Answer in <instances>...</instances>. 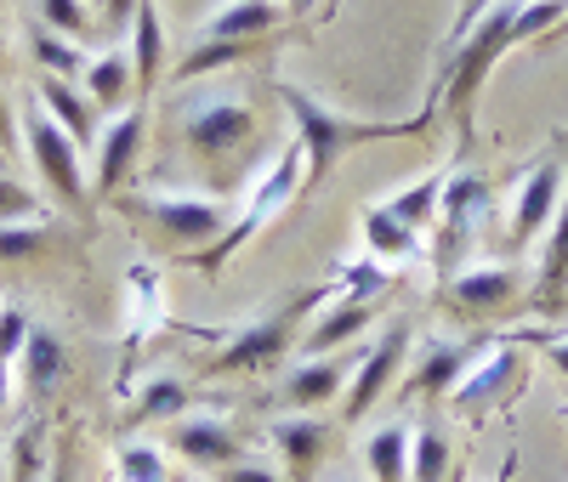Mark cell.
<instances>
[{
	"label": "cell",
	"instance_id": "1",
	"mask_svg": "<svg viewBox=\"0 0 568 482\" xmlns=\"http://www.w3.org/2000/svg\"><path fill=\"white\" fill-rule=\"evenodd\" d=\"M273 96L284 103V114L296 120V142H302V193H318L324 176L336 171L347 154L369 148V142H387V136H420L433 125V103L409 120H358V114H336L329 103L302 85V80H273Z\"/></svg>",
	"mask_w": 568,
	"mask_h": 482
},
{
	"label": "cell",
	"instance_id": "2",
	"mask_svg": "<svg viewBox=\"0 0 568 482\" xmlns=\"http://www.w3.org/2000/svg\"><path fill=\"white\" fill-rule=\"evenodd\" d=\"M182 142H187V154H194V165L205 171V182L216 193H233L251 176L262 120L251 109V96H240V91H200L194 103L182 109Z\"/></svg>",
	"mask_w": 568,
	"mask_h": 482
},
{
	"label": "cell",
	"instance_id": "3",
	"mask_svg": "<svg viewBox=\"0 0 568 482\" xmlns=\"http://www.w3.org/2000/svg\"><path fill=\"white\" fill-rule=\"evenodd\" d=\"M114 211L149 238V245H160L165 256L187 261V256H200L211 250L216 238L227 233V205L222 199H194V193H120Z\"/></svg>",
	"mask_w": 568,
	"mask_h": 482
},
{
	"label": "cell",
	"instance_id": "4",
	"mask_svg": "<svg viewBox=\"0 0 568 482\" xmlns=\"http://www.w3.org/2000/svg\"><path fill=\"white\" fill-rule=\"evenodd\" d=\"M336 296H342V284L329 278V284H318V289H302V296H284L278 307L256 312L245 329L227 335V347L205 363V375H211V380H222V375H262V369L284 363V358H291V347H296L302 318L318 312V307H329Z\"/></svg>",
	"mask_w": 568,
	"mask_h": 482
},
{
	"label": "cell",
	"instance_id": "5",
	"mask_svg": "<svg viewBox=\"0 0 568 482\" xmlns=\"http://www.w3.org/2000/svg\"><path fill=\"white\" fill-rule=\"evenodd\" d=\"M291 199H302V142L291 136V142H284V148L267 160V171L251 182V193H245V205H240V216H233L227 222V233L216 238V245L211 250H200V256H187V267H194V273H205V278H222V267L233 261V256H240L245 245H251V238L284 211V205H291Z\"/></svg>",
	"mask_w": 568,
	"mask_h": 482
},
{
	"label": "cell",
	"instance_id": "6",
	"mask_svg": "<svg viewBox=\"0 0 568 482\" xmlns=\"http://www.w3.org/2000/svg\"><path fill=\"white\" fill-rule=\"evenodd\" d=\"M484 216H489V176L484 171H449L444 182V199H438V216H433V267L444 278H455L466 267V256L478 250V233H484Z\"/></svg>",
	"mask_w": 568,
	"mask_h": 482
},
{
	"label": "cell",
	"instance_id": "7",
	"mask_svg": "<svg viewBox=\"0 0 568 482\" xmlns=\"http://www.w3.org/2000/svg\"><path fill=\"white\" fill-rule=\"evenodd\" d=\"M517 301H529V278L506 261H471L438 289V307L455 318H500Z\"/></svg>",
	"mask_w": 568,
	"mask_h": 482
},
{
	"label": "cell",
	"instance_id": "8",
	"mask_svg": "<svg viewBox=\"0 0 568 482\" xmlns=\"http://www.w3.org/2000/svg\"><path fill=\"white\" fill-rule=\"evenodd\" d=\"M29 154H34V171H40V182L52 187V199H63L69 211H85V199H91V182H85V171H80V148L69 142V131L45 114L40 103L29 109Z\"/></svg>",
	"mask_w": 568,
	"mask_h": 482
},
{
	"label": "cell",
	"instance_id": "9",
	"mask_svg": "<svg viewBox=\"0 0 568 482\" xmlns=\"http://www.w3.org/2000/svg\"><path fill=\"white\" fill-rule=\"evenodd\" d=\"M524 386H529V369H524V358H517L511 347H500V352H478V363H471V369L460 375V386L449 392V409H455L460 420L478 425L489 409H500L506 398H517Z\"/></svg>",
	"mask_w": 568,
	"mask_h": 482
},
{
	"label": "cell",
	"instance_id": "10",
	"mask_svg": "<svg viewBox=\"0 0 568 482\" xmlns=\"http://www.w3.org/2000/svg\"><path fill=\"white\" fill-rule=\"evenodd\" d=\"M142 131H149V103H136L125 114H114L98 136V171H91V199L114 205L120 193L131 187V165L142 154Z\"/></svg>",
	"mask_w": 568,
	"mask_h": 482
},
{
	"label": "cell",
	"instance_id": "11",
	"mask_svg": "<svg viewBox=\"0 0 568 482\" xmlns=\"http://www.w3.org/2000/svg\"><path fill=\"white\" fill-rule=\"evenodd\" d=\"M409 324H387V335L375 341L364 358H358V375H353V392H347V403H342V425H353V420H364L375 403L387 398V386L404 375V363H409Z\"/></svg>",
	"mask_w": 568,
	"mask_h": 482
},
{
	"label": "cell",
	"instance_id": "12",
	"mask_svg": "<svg viewBox=\"0 0 568 482\" xmlns=\"http://www.w3.org/2000/svg\"><path fill=\"white\" fill-rule=\"evenodd\" d=\"M562 187H568V171H562V160H540L529 176H524V187H517V199H511V245H535L540 233H551V222H557V211H562Z\"/></svg>",
	"mask_w": 568,
	"mask_h": 482
},
{
	"label": "cell",
	"instance_id": "13",
	"mask_svg": "<svg viewBox=\"0 0 568 482\" xmlns=\"http://www.w3.org/2000/svg\"><path fill=\"white\" fill-rule=\"evenodd\" d=\"M165 449L182 454L187 465H205V471L245 465V438H240V425H227V420H216V414L176 420V425L165 431Z\"/></svg>",
	"mask_w": 568,
	"mask_h": 482
},
{
	"label": "cell",
	"instance_id": "14",
	"mask_svg": "<svg viewBox=\"0 0 568 482\" xmlns=\"http://www.w3.org/2000/svg\"><path fill=\"white\" fill-rule=\"evenodd\" d=\"M273 449L284 460V476L291 482H313L329 460V449H336V420L324 414H284L273 425Z\"/></svg>",
	"mask_w": 568,
	"mask_h": 482
},
{
	"label": "cell",
	"instance_id": "15",
	"mask_svg": "<svg viewBox=\"0 0 568 482\" xmlns=\"http://www.w3.org/2000/svg\"><path fill=\"white\" fill-rule=\"evenodd\" d=\"M478 363V341H433L415 363H409V398H449L460 375Z\"/></svg>",
	"mask_w": 568,
	"mask_h": 482
},
{
	"label": "cell",
	"instance_id": "16",
	"mask_svg": "<svg viewBox=\"0 0 568 482\" xmlns=\"http://www.w3.org/2000/svg\"><path fill=\"white\" fill-rule=\"evenodd\" d=\"M291 12L278 0H227L216 18L200 23V40H278Z\"/></svg>",
	"mask_w": 568,
	"mask_h": 482
},
{
	"label": "cell",
	"instance_id": "17",
	"mask_svg": "<svg viewBox=\"0 0 568 482\" xmlns=\"http://www.w3.org/2000/svg\"><path fill=\"white\" fill-rule=\"evenodd\" d=\"M34 103L52 114L63 131H69V142L74 148H98V109H91V96L85 91H74V80H52V74H40V85H34Z\"/></svg>",
	"mask_w": 568,
	"mask_h": 482
},
{
	"label": "cell",
	"instance_id": "18",
	"mask_svg": "<svg viewBox=\"0 0 568 482\" xmlns=\"http://www.w3.org/2000/svg\"><path fill=\"white\" fill-rule=\"evenodd\" d=\"M80 91L91 96V109H98V114H125V109H136V69H131V52L91 58Z\"/></svg>",
	"mask_w": 568,
	"mask_h": 482
},
{
	"label": "cell",
	"instance_id": "19",
	"mask_svg": "<svg viewBox=\"0 0 568 482\" xmlns=\"http://www.w3.org/2000/svg\"><path fill=\"white\" fill-rule=\"evenodd\" d=\"M369 318H375V301H358V296H336L329 307H318V324L307 329L302 352H307V358H329L336 347H347L353 335H364V329H369Z\"/></svg>",
	"mask_w": 568,
	"mask_h": 482
},
{
	"label": "cell",
	"instance_id": "20",
	"mask_svg": "<svg viewBox=\"0 0 568 482\" xmlns=\"http://www.w3.org/2000/svg\"><path fill=\"white\" fill-rule=\"evenodd\" d=\"M131 69H136V103H149L160 69H165V23H160V0H142L131 18Z\"/></svg>",
	"mask_w": 568,
	"mask_h": 482
},
{
	"label": "cell",
	"instance_id": "21",
	"mask_svg": "<svg viewBox=\"0 0 568 482\" xmlns=\"http://www.w3.org/2000/svg\"><path fill=\"white\" fill-rule=\"evenodd\" d=\"M562 296H568V187H562V211H557V222H551V233H546L540 278H535V289H529V301H535L540 312H557Z\"/></svg>",
	"mask_w": 568,
	"mask_h": 482
},
{
	"label": "cell",
	"instance_id": "22",
	"mask_svg": "<svg viewBox=\"0 0 568 482\" xmlns=\"http://www.w3.org/2000/svg\"><path fill=\"white\" fill-rule=\"evenodd\" d=\"M347 369H353V363H342V358H307V363H296V375L284 380V403L302 409V414H313V409H324V403H336Z\"/></svg>",
	"mask_w": 568,
	"mask_h": 482
},
{
	"label": "cell",
	"instance_id": "23",
	"mask_svg": "<svg viewBox=\"0 0 568 482\" xmlns=\"http://www.w3.org/2000/svg\"><path fill=\"white\" fill-rule=\"evenodd\" d=\"M409 443H415V431H409L404 420L375 425V431H369V443H364L369 482H409Z\"/></svg>",
	"mask_w": 568,
	"mask_h": 482
},
{
	"label": "cell",
	"instance_id": "24",
	"mask_svg": "<svg viewBox=\"0 0 568 482\" xmlns=\"http://www.w3.org/2000/svg\"><path fill=\"white\" fill-rule=\"evenodd\" d=\"M63 369H69V352H63L58 335L52 329H29V347H23V392H29V403L52 398V386L63 380Z\"/></svg>",
	"mask_w": 568,
	"mask_h": 482
},
{
	"label": "cell",
	"instance_id": "25",
	"mask_svg": "<svg viewBox=\"0 0 568 482\" xmlns=\"http://www.w3.org/2000/svg\"><path fill=\"white\" fill-rule=\"evenodd\" d=\"M444 182H449V171H426V176H415L409 187H398L393 199H382L409 233H420L426 238V227H433V216H438V199H444Z\"/></svg>",
	"mask_w": 568,
	"mask_h": 482
},
{
	"label": "cell",
	"instance_id": "26",
	"mask_svg": "<svg viewBox=\"0 0 568 482\" xmlns=\"http://www.w3.org/2000/svg\"><path fill=\"white\" fill-rule=\"evenodd\" d=\"M364 245H369V256L375 261H409V256H420V233H409L387 205H369L364 211Z\"/></svg>",
	"mask_w": 568,
	"mask_h": 482
},
{
	"label": "cell",
	"instance_id": "27",
	"mask_svg": "<svg viewBox=\"0 0 568 482\" xmlns=\"http://www.w3.org/2000/svg\"><path fill=\"white\" fill-rule=\"evenodd\" d=\"M273 40H194V52L176 63V80H200V74H216V69H233L256 52H267Z\"/></svg>",
	"mask_w": 568,
	"mask_h": 482
},
{
	"label": "cell",
	"instance_id": "28",
	"mask_svg": "<svg viewBox=\"0 0 568 482\" xmlns=\"http://www.w3.org/2000/svg\"><path fill=\"white\" fill-rule=\"evenodd\" d=\"M29 52H34L40 74H52V80H85V69H91L85 45H74V40H63L52 29H40V23L29 29Z\"/></svg>",
	"mask_w": 568,
	"mask_h": 482
},
{
	"label": "cell",
	"instance_id": "29",
	"mask_svg": "<svg viewBox=\"0 0 568 482\" xmlns=\"http://www.w3.org/2000/svg\"><path fill=\"white\" fill-rule=\"evenodd\" d=\"M409 482H455V460H449V438L438 425L415 431L409 443Z\"/></svg>",
	"mask_w": 568,
	"mask_h": 482
},
{
	"label": "cell",
	"instance_id": "30",
	"mask_svg": "<svg viewBox=\"0 0 568 482\" xmlns=\"http://www.w3.org/2000/svg\"><path fill=\"white\" fill-rule=\"evenodd\" d=\"M34 23H40V29H52V34H63V40H74V45H85L91 29H98V18H91L85 0H40Z\"/></svg>",
	"mask_w": 568,
	"mask_h": 482
},
{
	"label": "cell",
	"instance_id": "31",
	"mask_svg": "<svg viewBox=\"0 0 568 482\" xmlns=\"http://www.w3.org/2000/svg\"><path fill=\"white\" fill-rule=\"evenodd\" d=\"M187 409V380H149L136 392V409H131V420H171V414H182Z\"/></svg>",
	"mask_w": 568,
	"mask_h": 482
},
{
	"label": "cell",
	"instance_id": "32",
	"mask_svg": "<svg viewBox=\"0 0 568 482\" xmlns=\"http://www.w3.org/2000/svg\"><path fill=\"white\" fill-rule=\"evenodd\" d=\"M45 245H52V233H45V222H12V227H0V261H34L45 256Z\"/></svg>",
	"mask_w": 568,
	"mask_h": 482
},
{
	"label": "cell",
	"instance_id": "33",
	"mask_svg": "<svg viewBox=\"0 0 568 482\" xmlns=\"http://www.w3.org/2000/svg\"><path fill=\"white\" fill-rule=\"evenodd\" d=\"M114 465H120V482H171L160 449H149V443H125Z\"/></svg>",
	"mask_w": 568,
	"mask_h": 482
},
{
	"label": "cell",
	"instance_id": "34",
	"mask_svg": "<svg viewBox=\"0 0 568 482\" xmlns=\"http://www.w3.org/2000/svg\"><path fill=\"white\" fill-rule=\"evenodd\" d=\"M29 312L23 307H0V369H12V358H23L29 347Z\"/></svg>",
	"mask_w": 568,
	"mask_h": 482
},
{
	"label": "cell",
	"instance_id": "35",
	"mask_svg": "<svg viewBox=\"0 0 568 482\" xmlns=\"http://www.w3.org/2000/svg\"><path fill=\"white\" fill-rule=\"evenodd\" d=\"M29 216H40L34 193H29L23 182H12V176H0V227H12V222H29Z\"/></svg>",
	"mask_w": 568,
	"mask_h": 482
},
{
	"label": "cell",
	"instance_id": "36",
	"mask_svg": "<svg viewBox=\"0 0 568 482\" xmlns=\"http://www.w3.org/2000/svg\"><path fill=\"white\" fill-rule=\"evenodd\" d=\"M136 7H142V0H103V7H98V18H103V29H109V34H120V29H131Z\"/></svg>",
	"mask_w": 568,
	"mask_h": 482
},
{
	"label": "cell",
	"instance_id": "37",
	"mask_svg": "<svg viewBox=\"0 0 568 482\" xmlns=\"http://www.w3.org/2000/svg\"><path fill=\"white\" fill-rule=\"evenodd\" d=\"M216 482H291V476H278V471H262V465H227V471H216Z\"/></svg>",
	"mask_w": 568,
	"mask_h": 482
},
{
	"label": "cell",
	"instance_id": "38",
	"mask_svg": "<svg viewBox=\"0 0 568 482\" xmlns=\"http://www.w3.org/2000/svg\"><path fill=\"white\" fill-rule=\"evenodd\" d=\"M478 18H484V7H478V0H460V12H455V29H449V40H444V45H455V40H460V34H466L471 23H478Z\"/></svg>",
	"mask_w": 568,
	"mask_h": 482
},
{
	"label": "cell",
	"instance_id": "39",
	"mask_svg": "<svg viewBox=\"0 0 568 482\" xmlns=\"http://www.w3.org/2000/svg\"><path fill=\"white\" fill-rule=\"evenodd\" d=\"M45 482H74V438L58 449V460H52V471H45Z\"/></svg>",
	"mask_w": 568,
	"mask_h": 482
},
{
	"label": "cell",
	"instance_id": "40",
	"mask_svg": "<svg viewBox=\"0 0 568 482\" xmlns=\"http://www.w3.org/2000/svg\"><path fill=\"white\" fill-rule=\"evenodd\" d=\"M546 363L568 380V335H546Z\"/></svg>",
	"mask_w": 568,
	"mask_h": 482
},
{
	"label": "cell",
	"instance_id": "41",
	"mask_svg": "<svg viewBox=\"0 0 568 482\" xmlns=\"http://www.w3.org/2000/svg\"><path fill=\"white\" fill-rule=\"evenodd\" d=\"M0 154H12V103H7V91H0Z\"/></svg>",
	"mask_w": 568,
	"mask_h": 482
},
{
	"label": "cell",
	"instance_id": "42",
	"mask_svg": "<svg viewBox=\"0 0 568 482\" xmlns=\"http://www.w3.org/2000/svg\"><path fill=\"white\" fill-rule=\"evenodd\" d=\"M307 7H313V0H284V12H291V23H296V18H302Z\"/></svg>",
	"mask_w": 568,
	"mask_h": 482
},
{
	"label": "cell",
	"instance_id": "43",
	"mask_svg": "<svg viewBox=\"0 0 568 482\" xmlns=\"http://www.w3.org/2000/svg\"><path fill=\"white\" fill-rule=\"evenodd\" d=\"M511 471H517V460H500V471H495V482H511Z\"/></svg>",
	"mask_w": 568,
	"mask_h": 482
},
{
	"label": "cell",
	"instance_id": "44",
	"mask_svg": "<svg viewBox=\"0 0 568 482\" xmlns=\"http://www.w3.org/2000/svg\"><path fill=\"white\" fill-rule=\"evenodd\" d=\"M0 69H7V40H0Z\"/></svg>",
	"mask_w": 568,
	"mask_h": 482
},
{
	"label": "cell",
	"instance_id": "45",
	"mask_svg": "<svg viewBox=\"0 0 568 482\" xmlns=\"http://www.w3.org/2000/svg\"><path fill=\"white\" fill-rule=\"evenodd\" d=\"M557 34H568V23H562V29H557ZM557 34H551V40H557ZM551 40H546V45H551Z\"/></svg>",
	"mask_w": 568,
	"mask_h": 482
},
{
	"label": "cell",
	"instance_id": "46",
	"mask_svg": "<svg viewBox=\"0 0 568 482\" xmlns=\"http://www.w3.org/2000/svg\"><path fill=\"white\" fill-rule=\"evenodd\" d=\"M171 482H194V476H171Z\"/></svg>",
	"mask_w": 568,
	"mask_h": 482
},
{
	"label": "cell",
	"instance_id": "47",
	"mask_svg": "<svg viewBox=\"0 0 568 482\" xmlns=\"http://www.w3.org/2000/svg\"><path fill=\"white\" fill-rule=\"evenodd\" d=\"M85 7H103V0H85Z\"/></svg>",
	"mask_w": 568,
	"mask_h": 482
},
{
	"label": "cell",
	"instance_id": "48",
	"mask_svg": "<svg viewBox=\"0 0 568 482\" xmlns=\"http://www.w3.org/2000/svg\"><path fill=\"white\" fill-rule=\"evenodd\" d=\"M0 171H7V154H0Z\"/></svg>",
	"mask_w": 568,
	"mask_h": 482
}]
</instances>
